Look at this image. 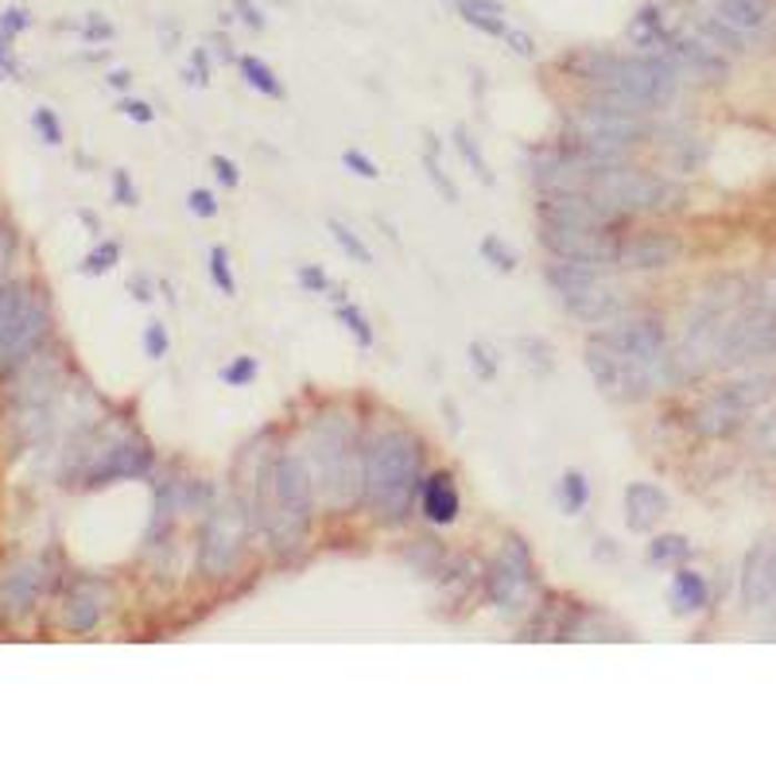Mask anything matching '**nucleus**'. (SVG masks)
I'll return each instance as SVG.
<instances>
[{"label": "nucleus", "mask_w": 776, "mask_h": 776, "mask_svg": "<svg viewBox=\"0 0 776 776\" xmlns=\"http://www.w3.org/2000/svg\"><path fill=\"white\" fill-rule=\"evenodd\" d=\"M575 70L583 82H591L602 98H614L617 105L633 113H653L676 101L679 67L664 51L653 54H578Z\"/></svg>", "instance_id": "f257e3e1"}, {"label": "nucleus", "mask_w": 776, "mask_h": 776, "mask_svg": "<svg viewBox=\"0 0 776 776\" xmlns=\"http://www.w3.org/2000/svg\"><path fill=\"white\" fill-rule=\"evenodd\" d=\"M420 490V446L407 431H377L362 451V497L381 521L400 524Z\"/></svg>", "instance_id": "f03ea898"}, {"label": "nucleus", "mask_w": 776, "mask_h": 776, "mask_svg": "<svg viewBox=\"0 0 776 776\" xmlns=\"http://www.w3.org/2000/svg\"><path fill=\"white\" fill-rule=\"evenodd\" d=\"M586 194L606 210L609 218H629V214H661V210H679L684 202V187H676L664 175H648V171H633L622 163L598 168L586 183Z\"/></svg>", "instance_id": "7ed1b4c3"}, {"label": "nucleus", "mask_w": 776, "mask_h": 776, "mask_svg": "<svg viewBox=\"0 0 776 776\" xmlns=\"http://www.w3.org/2000/svg\"><path fill=\"white\" fill-rule=\"evenodd\" d=\"M544 280L552 284V292L560 295L563 308H567L575 319H583V323L606 326V323H617V319H622V311H625L622 295H617L614 288L602 284L598 269L555 261V264H547Z\"/></svg>", "instance_id": "20e7f679"}, {"label": "nucleus", "mask_w": 776, "mask_h": 776, "mask_svg": "<svg viewBox=\"0 0 776 776\" xmlns=\"http://www.w3.org/2000/svg\"><path fill=\"white\" fill-rule=\"evenodd\" d=\"M311 474L319 482V493L331 508H350L362 497V454L350 446V435L342 427L315 431V458H311Z\"/></svg>", "instance_id": "39448f33"}, {"label": "nucleus", "mask_w": 776, "mask_h": 776, "mask_svg": "<svg viewBox=\"0 0 776 776\" xmlns=\"http://www.w3.org/2000/svg\"><path fill=\"white\" fill-rule=\"evenodd\" d=\"M586 370H591L594 385L606 392L609 400H622V404H637V400H645L648 392L661 385L645 362H637L622 346H614L606 334L586 342Z\"/></svg>", "instance_id": "423d86ee"}, {"label": "nucleus", "mask_w": 776, "mask_h": 776, "mask_svg": "<svg viewBox=\"0 0 776 776\" xmlns=\"http://www.w3.org/2000/svg\"><path fill=\"white\" fill-rule=\"evenodd\" d=\"M540 241L555 261L586 264V269L609 272L622 264V245L609 233V225H567V222H540Z\"/></svg>", "instance_id": "0eeeda50"}, {"label": "nucleus", "mask_w": 776, "mask_h": 776, "mask_svg": "<svg viewBox=\"0 0 776 776\" xmlns=\"http://www.w3.org/2000/svg\"><path fill=\"white\" fill-rule=\"evenodd\" d=\"M47 331V311L16 280L0 284V362L16 365L39 346Z\"/></svg>", "instance_id": "6e6552de"}, {"label": "nucleus", "mask_w": 776, "mask_h": 776, "mask_svg": "<svg viewBox=\"0 0 776 776\" xmlns=\"http://www.w3.org/2000/svg\"><path fill=\"white\" fill-rule=\"evenodd\" d=\"M253 532V516L245 513L241 501H225L222 508L206 516V528L199 540V567L210 578H225L241 560L245 536Z\"/></svg>", "instance_id": "1a4fd4ad"}, {"label": "nucleus", "mask_w": 776, "mask_h": 776, "mask_svg": "<svg viewBox=\"0 0 776 776\" xmlns=\"http://www.w3.org/2000/svg\"><path fill=\"white\" fill-rule=\"evenodd\" d=\"M776 354V315L765 308L730 311L726 323L718 326L715 339V365H742L757 357Z\"/></svg>", "instance_id": "9d476101"}, {"label": "nucleus", "mask_w": 776, "mask_h": 776, "mask_svg": "<svg viewBox=\"0 0 776 776\" xmlns=\"http://www.w3.org/2000/svg\"><path fill=\"white\" fill-rule=\"evenodd\" d=\"M532 555L528 547H524V540H508L505 552L497 555V560L490 563V571H485V594H490L493 606L501 609H516L524 598H528L532 591Z\"/></svg>", "instance_id": "9b49d317"}, {"label": "nucleus", "mask_w": 776, "mask_h": 776, "mask_svg": "<svg viewBox=\"0 0 776 776\" xmlns=\"http://www.w3.org/2000/svg\"><path fill=\"white\" fill-rule=\"evenodd\" d=\"M606 339L614 346H622L625 354H633L637 362H645L656 373V381H672V354H668V334L656 319H622L614 331H606Z\"/></svg>", "instance_id": "f8f14e48"}, {"label": "nucleus", "mask_w": 776, "mask_h": 776, "mask_svg": "<svg viewBox=\"0 0 776 776\" xmlns=\"http://www.w3.org/2000/svg\"><path fill=\"white\" fill-rule=\"evenodd\" d=\"M742 602L746 609H769L776 602V540L749 547L742 563Z\"/></svg>", "instance_id": "ddd939ff"}, {"label": "nucleus", "mask_w": 776, "mask_h": 776, "mask_svg": "<svg viewBox=\"0 0 776 776\" xmlns=\"http://www.w3.org/2000/svg\"><path fill=\"white\" fill-rule=\"evenodd\" d=\"M679 36V16L672 0H648L629 23V43L645 47V51H664L672 39Z\"/></svg>", "instance_id": "4468645a"}, {"label": "nucleus", "mask_w": 776, "mask_h": 776, "mask_svg": "<svg viewBox=\"0 0 776 776\" xmlns=\"http://www.w3.org/2000/svg\"><path fill=\"white\" fill-rule=\"evenodd\" d=\"M664 54H668V59L676 62L679 74L711 78V82L726 78V59H723V51H718V47H711L703 36H684V31H679V36L672 39L668 47H664Z\"/></svg>", "instance_id": "2eb2a0df"}, {"label": "nucleus", "mask_w": 776, "mask_h": 776, "mask_svg": "<svg viewBox=\"0 0 776 776\" xmlns=\"http://www.w3.org/2000/svg\"><path fill=\"white\" fill-rule=\"evenodd\" d=\"M152 470V451L137 439H124V443H113L105 454L98 458V466L90 470V485H109L121 482V477H144Z\"/></svg>", "instance_id": "dca6fc26"}, {"label": "nucleus", "mask_w": 776, "mask_h": 776, "mask_svg": "<svg viewBox=\"0 0 776 776\" xmlns=\"http://www.w3.org/2000/svg\"><path fill=\"white\" fill-rule=\"evenodd\" d=\"M668 493L653 482H629L625 485V524L629 532H653L668 516Z\"/></svg>", "instance_id": "f3484780"}, {"label": "nucleus", "mask_w": 776, "mask_h": 776, "mask_svg": "<svg viewBox=\"0 0 776 776\" xmlns=\"http://www.w3.org/2000/svg\"><path fill=\"white\" fill-rule=\"evenodd\" d=\"M39 591H43V567L39 563H20L0 578V614L23 617L36 606Z\"/></svg>", "instance_id": "a211bd4d"}, {"label": "nucleus", "mask_w": 776, "mask_h": 776, "mask_svg": "<svg viewBox=\"0 0 776 776\" xmlns=\"http://www.w3.org/2000/svg\"><path fill=\"white\" fill-rule=\"evenodd\" d=\"M679 256V241L672 233H641L633 245H622V264L629 269H668L672 261Z\"/></svg>", "instance_id": "6ab92c4d"}, {"label": "nucleus", "mask_w": 776, "mask_h": 776, "mask_svg": "<svg viewBox=\"0 0 776 776\" xmlns=\"http://www.w3.org/2000/svg\"><path fill=\"white\" fill-rule=\"evenodd\" d=\"M715 16L749 39V36H757L765 23H769L773 4H769V0H715Z\"/></svg>", "instance_id": "aec40b11"}, {"label": "nucleus", "mask_w": 776, "mask_h": 776, "mask_svg": "<svg viewBox=\"0 0 776 776\" xmlns=\"http://www.w3.org/2000/svg\"><path fill=\"white\" fill-rule=\"evenodd\" d=\"M420 505L431 524H454V516H458V490H454L451 474L427 477L420 493Z\"/></svg>", "instance_id": "412c9836"}, {"label": "nucleus", "mask_w": 776, "mask_h": 776, "mask_svg": "<svg viewBox=\"0 0 776 776\" xmlns=\"http://www.w3.org/2000/svg\"><path fill=\"white\" fill-rule=\"evenodd\" d=\"M773 392H776V377H769V373H754V377L734 381V385H726L723 392H715V396L723 400V404H730L734 412L749 415L754 407H762Z\"/></svg>", "instance_id": "4be33fe9"}, {"label": "nucleus", "mask_w": 776, "mask_h": 776, "mask_svg": "<svg viewBox=\"0 0 776 776\" xmlns=\"http://www.w3.org/2000/svg\"><path fill=\"white\" fill-rule=\"evenodd\" d=\"M707 598H711V586L699 571H687V567L676 571L672 591H668V602L676 614H699V609L707 606Z\"/></svg>", "instance_id": "5701e85b"}, {"label": "nucleus", "mask_w": 776, "mask_h": 776, "mask_svg": "<svg viewBox=\"0 0 776 776\" xmlns=\"http://www.w3.org/2000/svg\"><path fill=\"white\" fill-rule=\"evenodd\" d=\"M742 420H746V415L734 412V407L723 404L718 396H711L707 404L695 412V431H699V435H711V439H723V435H734V431L742 427Z\"/></svg>", "instance_id": "b1692460"}, {"label": "nucleus", "mask_w": 776, "mask_h": 776, "mask_svg": "<svg viewBox=\"0 0 776 776\" xmlns=\"http://www.w3.org/2000/svg\"><path fill=\"white\" fill-rule=\"evenodd\" d=\"M238 67H241V78H245L256 93H264V98H272V101H284V82H280L276 70H272L264 59H256V54H241Z\"/></svg>", "instance_id": "393cba45"}, {"label": "nucleus", "mask_w": 776, "mask_h": 776, "mask_svg": "<svg viewBox=\"0 0 776 776\" xmlns=\"http://www.w3.org/2000/svg\"><path fill=\"white\" fill-rule=\"evenodd\" d=\"M98 622H101V602L93 598V591L90 586H82V591L70 598V606H67V629L70 633H90V629H98Z\"/></svg>", "instance_id": "a878e982"}, {"label": "nucleus", "mask_w": 776, "mask_h": 776, "mask_svg": "<svg viewBox=\"0 0 776 776\" xmlns=\"http://www.w3.org/2000/svg\"><path fill=\"white\" fill-rule=\"evenodd\" d=\"M555 501H560V508L567 516H578L586 508V501H591V482H586L578 470H567V474L560 477V490H555Z\"/></svg>", "instance_id": "bb28decb"}, {"label": "nucleus", "mask_w": 776, "mask_h": 776, "mask_svg": "<svg viewBox=\"0 0 776 776\" xmlns=\"http://www.w3.org/2000/svg\"><path fill=\"white\" fill-rule=\"evenodd\" d=\"M699 36L707 39L711 47H718V51H746V36H742V31H734L730 23H723L715 12L699 16Z\"/></svg>", "instance_id": "cd10ccee"}, {"label": "nucleus", "mask_w": 776, "mask_h": 776, "mask_svg": "<svg viewBox=\"0 0 776 776\" xmlns=\"http://www.w3.org/2000/svg\"><path fill=\"white\" fill-rule=\"evenodd\" d=\"M454 148H458V155L466 160V168L474 171L477 179H482L485 187H493V171H490V163H485V155H482V148H477V140L470 137V129L466 124H454Z\"/></svg>", "instance_id": "c85d7f7f"}, {"label": "nucleus", "mask_w": 776, "mask_h": 776, "mask_svg": "<svg viewBox=\"0 0 776 776\" xmlns=\"http://www.w3.org/2000/svg\"><path fill=\"white\" fill-rule=\"evenodd\" d=\"M326 230H331L334 245H339L342 253H346V256H350V261H354V264H373V253H370V245H365V241L357 238V233L350 230V225L342 222V218H331V222H326Z\"/></svg>", "instance_id": "c756f323"}, {"label": "nucleus", "mask_w": 776, "mask_h": 776, "mask_svg": "<svg viewBox=\"0 0 776 776\" xmlns=\"http://www.w3.org/2000/svg\"><path fill=\"white\" fill-rule=\"evenodd\" d=\"M477 253H482V261L490 264L493 272H505V276H508V272H516V264H521L516 249H508L497 233H485L482 245H477Z\"/></svg>", "instance_id": "7c9ffc66"}, {"label": "nucleus", "mask_w": 776, "mask_h": 776, "mask_svg": "<svg viewBox=\"0 0 776 776\" xmlns=\"http://www.w3.org/2000/svg\"><path fill=\"white\" fill-rule=\"evenodd\" d=\"M648 560L653 563H684V560H692V540L687 536H656L653 540V547H648Z\"/></svg>", "instance_id": "2f4dec72"}, {"label": "nucleus", "mask_w": 776, "mask_h": 776, "mask_svg": "<svg viewBox=\"0 0 776 776\" xmlns=\"http://www.w3.org/2000/svg\"><path fill=\"white\" fill-rule=\"evenodd\" d=\"M117 261H121V245L117 241H101L98 249H90L82 261V276H105V272L117 269Z\"/></svg>", "instance_id": "473e14b6"}, {"label": "nucleus", "mask_w": 776, "mask_h": 776, "mask_svg": "<svg viewBox=\"0 0 776 776\" xmlns=\"http://www.w3.org/2000/svg\"><path fill=\"white\" fill-rule=\"evenodd\" d=\"M423 171H427V179H431V187H435L439 194H443V202H458V187L451 183V175L443 171V160H439V152H423Z\"/></svg>", "instance_id": "72a5a7b5"}, {"label": "nucleus", "mask_w": 776, "mask_h": 776, "mask_svg": "<svg viewBox=\"0 0 776 776\" xmlns=\"http://www.w3.org/2000/svg\"><path fill=\"white\" fill-rule=\"evenodd\" d=\"M516 350L524 354V365L536 373H552L555 370V357H552V346L544 339H516Z\"/></svg>", "instance_id": "f704fd0d"}, {"label": "nucleus", "mask_w": 776, "mask_h": 776, "mask_svg": "<svg viewBox=\"0 0 776 776\" xmlns=\"http://www.w3.org/2000/svg\"><path fill=\"white\" fill-rule=\"evenodd\" d=\"M210 280L222 295H238V280H233V269H230V253L222 245L210 249Z\"/></svg>", "instance_id": "c9c22d12"}, {"label": "nucleus", "mask_w": 776, "mask_h": 776, "mask_svg": "<svg viewBox=\"0 0 776 776\" xmlns=\"http://www.w3.org/2000/svg\"><path fill=\"white\" fill-rule=\"evenodd\" d=\"M339 323L346 326V331L354 334V339L362 342V346H373V326H370V319H365L362 308H354V303L342 300V303H339Z\"/></svg>", "instance_id": "e433bc0d"}, {"label": "nucleus", "mask_w": 776, "mask_h": 776, "mask_svg": "<svg viewBox=\"0 0 776 776\" xmlns=\"http://www.w3.org/2000/svg\"><path fill=\"white\" fill-rule=\"evenodd\" d=\"M249 381H256V357H249V354L233 357L222 370V385H230V389H245Z\"/></svg>", "instance_id": "4c0bfd02"}, {"label": "nucleus", "mask_w": 776, "mask_h": 776, "mask_svg": "<svg viewBox=\"0 0 776 776\" xmlns=\"http://www.w3.org/2000/svg\"><path fill=\"white\" fill-rule=\"evenodd\" d=\"M470 370L477 373L482 381H497V354H493L485 342H470Z\"/></svg>", "instance_id": "58836bf2"}, {"label": "nucleus", "mask_w": 776, "mask_h": 776, "mask_svg": "<svg viewBox=\"0 0 776 776\" xmlns=\"http://www.w3.org/2000/svg\"><path fill=\"white\" fill-rule=\"evenodd\" d=\"M31 124H36V132L43 137V144H62V124H59V117H54V109H47V105H39L36 113H31Z\"/></svg>", "instance_id": "ea45409f"}, {"label": "nucleus", "mask_w": 776, "mask_h": 776, "mask_svg": "<svg viewBox=\"0 0 776 776\" xmlns=\"http://www.w3.org/2000/svg\"><path fill=\"white\" fill-rule=\"evenodd\" d=\"M171 350V334L163 323H148L144 326V354L152 357V362H160V357H168Z\"/></svg>", "instance_id": "a19ab883"}, {"label": "nucleus", "mask_w": 776, "mask_h": 776, "mask_svg": "<svg viewBox=\"0 0 776 776\" xmlns=\"http://www.w3.org/2000/svg\"><path fill=\"white\" fill-rule=\"evenodd\" d=\"M295 280H300V288H303V292H311V295L331 292V276H326V272L319 269V264H300Z\"/></svg>", "instance_id": "79ce46f5"}, {"label": "nucleus", "mask_w": 776, "mask_h": 776, "mask_svg": "<svg viewBox=\"0 0 776 776\" xmlns=\"http://www.w3.org/2000/svg\"><path fill=\"white\" fill-rule=\"evenodd\" d=\"M342 163H346V171H354V175H362V179H381V168L365 152H357V148H346V152H342Z\"/></svg>", "instance_id": "37998d69"}, {"label": "nucleus", "mask_w": 776, "mask_h": 776, "mask_svg": "<svg viewBox=\"0 0 776 776\" xmlns=\"http://www.w3.org/2000/svg\"><path fill=\"white\" fill-rule=\"evenodd\" d=\"M183 78H187V85H199V90L202 85H210V54L202 51V47L191 54V67L183 70Z\"/></svg>", "instance_id": "c03bdc74"}, {"label": "nucleus", "mask_w": 776, "mask_h": 776, "mask_svg": "<svg viewBox=\"0 0 776 776\" xmlns=\"http://www.w3.org/2000/svg\"><path fill=\"white\" fill-rule=\"evenodd\" d=\"M505 47L516 54V59H536V39H532L528 31H521V28L505 31Z\"/></svg>", "instance_id": "a18cd8bd"}, {"label": "nucleus", "mask_w": 776, "mask_h": 776, "mask_svg": "<svg viewBox=\"0 0 776 776\" xmlns=\"http://www.w3.org/2000/svg\"><path fill=\"white\" fill-rule=\"evenodd\" d=\"M113 202L117 206H137V187H132V179L124 168L113 171Z\"/></svg>", "instance_id": "49530a36"}, {"label": "nucleus", "mask_w": 776, "mask_h": 776, "mask_svg": "<svg viewBox=\"0 0 776 776\" xmlns=\"http://www.w3.org/2000/svg\"><path fill=\"white\" fill-rule=\"evenodd\" d=\"M210 168H214V179L222 187H238L241 183V171L233 160H225V155H210Z\"/></svg>", "instance_id": "de8ad7c7"}, {"label": "nucleus", "mask_w": 776, "mask_h": 776, "mask_svg": "<svg viewBox=\"0 0 776 776\" xmlns=\"http://www.w3.org/2000/svg\"><path fill=\"white\" fill-rule=\"evenodd\" d=\"M187 210L199 218H214L218 214V199L210 191H191L187 194Z\"/></svg>", "instance_id": "09e8293b"}, {"label": "nucleus", "mask_w": 776, "mask_h": 776, "mask_svg": "<svg viewBox=\"0 0 776 776\" xmlns=\"http://www.w3.org/2000/svg\"><path fill=\"white\" fill-rule=\"evenodd\" d=\"M458 16H505V8L497 0H458Z\"/></svg>", "instance_id": "8fccbe9b"}, {"label": "nucleus", "mask_w": 776, "mask_h": 776, "mask_svg": "<svg viewBox=\"0 0 776 776\" xmlns=\"http://www.w3.org/2000/svg\"><path fill=\"white\" fill-rule=\"evenodd\" d=\"M121 113L129 117V121H137V124H152L155 121V109L148 105V101H137V98H124Z\"/></svg>", "instance_id": "3c124183"}, {"label": "nucleus", "mask_w": 776, "mask_h": 776, "mask_svg": "<svg viewBox=\"0 0 776 776\" xmlns=\"http://www.w3.org/2000/svg\"><path fill=\"white\" fill-rule=\"evenodd\" d=\"M0 28H4L8 36H20V31L31 28V16L23 12V8H8V12H0Z\"/></svg>", "instance_id": "603ef678"}, {"label": "nucleus", "mask_w": 776, "mask_h": 776, "mask_svg": "<svg viewBox=\"0 0 776 776\" xmlns=\"http://www.w3.org/2000/svg\"><path fill=\"white\" fill-rule=\"evenodd\" d=\"M233 8H238L241 20H245L249 28H253V31H264V23H269V20H264V12L253 4V0H233Z\"/></svg>", "instance_id": "864d4df0"}, {"label": "nucleus", "mask_w": 776, "mask_h": 776, "mask_svg": "<svg viewBox=\"0 0 776 776\" xmlns=\"http://www.w3.org/2000/svg\"><path fill=\"white\" fill-rule=\"evenodd\" d=\"M754 443H757V451H762V454H776V415L757 427Z\"/></svg>", "instance_id": "5fc2aeb1"}, {"label": "nucleus", "mask_w": 776, "mask_h": 776, "mask_svg": "<svg viewBox=\"0 0 776 776\" xmlns=\"http://www.w3.org/2000/svg\"><path fill=\"white\" fill-rule=\"evenodd\" d=\"M12 39L4 28H0V78H12L16 74V59H12Z\"/></svg>", "instance_id": "6e6d98bb"}, {"label": "nucleus", "mask_w": 776, "mask_h": 776, "mask_svg": "<svg viewBox=\"0 0 776 776\" xmlns=\"http://www.w3.org/2000/svg\"><path fill=\"white\" fill-rule=\"evenodd\" d=\"M757 308H765L776 315V272H769V276L762 280V288H757Z\"/></svg>", "instance_id": "4d7b16f0"}, {"label": "nucleus", "mask_w": 776, "mask_h": 776, "mask_svg": "<svg viewBox=\"0 0 776 776\" xmlns=\"http://www.w3.org/2000/svg\"><path fill=\"white\" fill-rule=\"evenodd\" d=\"M129 292L137 295L140 303H152L155 300V295H152V280H148V276H132L129 280Z\"/></svg>", "instance_id": "13d9d810"}, {"label": "nucleus", "mask_w": 776, "mask_h": 776, "mask_svg": "<svg viewBox=\"0 0 776 776\" xmlns=\"http://www.w3.org/2000/svg\"><path fill=\"white\" fill-rule=\"evenodd\" d=\"M82 36H85V39H109V36H113V28H109L105 20H85Z\"/></svg>", "instance_id": "bf43d9fd"}, {"label": "nucleus", "mask_w": 776, "mask_h": 776, "mask_svg": "<svg viewBox=\"0 0 776 776\" xmlns=\"http://www.w3.org/2000/svg\"><path fill=\"white\" fill-rule=\"evenodd\" d=\"M109 85H113V90H129L132 74H129V70H113V74H109Z\"/></svg>", "instance_id": "052dcab7"}, {"label": "nucleus", "mask_w": 776, "mask_h": 776, "mask_svg": "<svg viewBox=\"0 0 776 776\" xmlns=\"http://www.w3.org/2000/svg\"><path fill=\"white\" fill-rule=\"evenodd\" d=\"M78 218H82V222H85V225H90V230H93V233H101V222H98V218H93V214H90V210H78Z\"/></svg>", "instance_id": "680f3d73"}, {"label": "nucleus", "mask_w": 776, "mask_h": 776, "mask_svg": "<svg viewBox=\"0 0 776 776\" xmlns=\"http://www.w3.org/2000/svg\"><path fill=\"white\" fill-rule=\"evenodd\" d=\"M602 547H594V555H602V560H614V547H609V540H598Z\"/></svg>", "instance_id": "e2e57ef3"}]
</instances>
